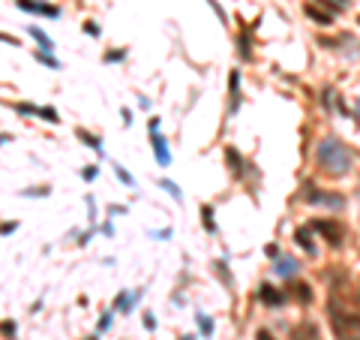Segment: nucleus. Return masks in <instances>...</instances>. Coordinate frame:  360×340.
Listing matches in <instances>:
<instances>
[{
  "instance_id": "obj_23",
  "label": "nucleus",
  "mask_w": 360,
  "mask_h": 340,
  "mask_svg": "<svg viewBox=\"0 0 360 340\" xmlns=\"http://www.w3.org/2000/svg\"><path fill=\"white\" fill-rule=\"evenodd\" d=\"M81 178H84V181H93V178H96V166H87V169L81 172Z\"/></svg>"
},
{
  "instance_id": "obj_20",
  "label": "nucleus",
  "mask_w": 360,
  "mask_h": 340,
  "mask_svg": "<svg viewBox=\"0 0 360 340\" xmlns=\"http://www.w3.org/2000/svg\"><path fill=\"white\" fill-rule=\"evenodd\" d=\"M36 58H39V61H42V64H45V67H60V64H57V61H54V58H51V54H45V51H39V54H36Z\"/></svg>"
},
{
  "instance_id": "obj_10",
  "label": "nucleus",
  "mask_w": 360,
  "mask_h": 340,
  "mask_svg": "<svg viewBox=\"0 0 360 340\" xmlns=\"http://www.w3.org/2000/svg\"><path fill=\"white\" fill-rule=\"evenodd\" d=\"M225 160H228L231 166H234V178H243V172H246V166H243V157L234 151V148H225Z\"/></svg>"
},
{
  "instance_id": "obj_15",
  "label": "nucleus",
  "mask_w": 360,
  "mask_h": 340,
  "mask_svg": "<svg viewBox=\"0 0 360 340\" xmlns=\"http://www.w3.org/2000/svg\"><path fill=\"white\" fill-rule=\"evenodd\" d=\"M294 292H297V298H300L303 304H309V301H312V289H309V283H297Z\"/></svg>"
},
{
  "instance_id": "obj_5",
  "label": "nucleus",
  "mask_w": 360,
  "mask_h": 340,
  "mask_svg": "<svg viewBox=\"0 0 360 340\" xmlns=\"http://www.w3.org/2000/svg\"><path fill=\"white\" fill-rule=\"evenodd\" d=\"M273 271H276V277H282V280H291V277L297 274V262L291 259V256H276Z\"/></svg>"
},
{
  "instance_id": "obj_3",
  "label": "nucleus",
  "mask_w": 360,
  "mask_h": 340,
  "mask_svg": "<svg viewBox=\"0 0 360 340\" xmlns=\"http://www.w3.org/2000/svg\"><path fill=\"white\" fill-rule=\"evenodd\" d=\"M312 229H315V232H321V235H324L333 247H342L345 232H342V226H339L336 220H312Z\"/></svg>"
},
{
  "instance_id": "obj_12",
  "label": "nucleus",
  "mask_w": 360,
  "mask_h": 340,
  "mask_svg": "<svg viewBox=\"0 0 360 340\" xmlns=\"http://www.w3.org/2000/svg\"><path fill=\"white\" fill-rule=\"evenodd\" d=\"M27 34H30L33 39H36V42H39V45H42V51H51V48H54V42H51V39H48V36L42 34V31H39V27H27Z\"/></svg>"
},
{
  "instance_id": "obj_24",
  "label": "nucleus",
  "mask_w": 360,
  "mask_h": 340,
  "mask_svg": "<svg viewBox=\"0 0 360 340\" xmlns=\"http://www.w3.org/2000/svg\"><path fill=\"white\" fill-rule=\"evenodd\" d=\"M84 31H87L90 36H99V24H96V21H87V24H84Z\"/></svg>"
},
{
  "instance_id": "obj_14",
  "label": "nucleus",
  "mask_w": 360,
  "mask_h": 340,
  "mask_svg": "<svg viewBox=\"0 0 360 340\" xmlns=\"http://www.w3.org/2000/svg\"><path fill=\"white\" fill-rule=\"evenodd\" d=\"M306 12H309L315 21H321V24H330V21H333V12H318V9H315V6H309V3H306Z\"/></svg>"
},
{
  "instance_id": "obj_9",
  "label": "nucleus",
  "mask_w": 360,
  "mask_h": 340,
  "mask_svg": "<svg viewBox=\"0 0 360 340\" xmlns=\"http://www.w3.org/2000/svg\"><path fill=\"white\" fill-rule=\"evenodd\" d=\"M291 340H318V328L312 322H300L291 331Z\"/></svg>"
},
{
  "instance_id": "obj_2",
  "label": "nucleus",
  "mask_w": 360,
  "mask_h": 340,
  "mask_svg": "<svg viewBox=\"0 0 360 340\" xmlns=\"http://www.w3.org/2000/svg\"><path fill=\"white\" fill-rule=\"evenodd\" d=\"M328 316H330V328H333L336 340H360V313L342 307L336 295H330L328 301Z\"/></svg>"
},
{
  "instance_id": "obj_29",
  "label": "nucleus",
  "mask_w": 360,
  "mask_h": 340,
  "mask_svg": "<svg viewBox=\"0 0 360 340\" xmlns=\"http://www.w3.org/2000/svg\"><path fill=\"white\" fill-rule=\"evenodd\" d=\"M357 105H360V100H357Z\"/></svg>"
},
{
  "instance_id": "obj_6",
  "label": "nucleus",
  "mask_w": 360,
  "mask_h": 340,
  "mask_svg": "<svg viewBox=\"0 0 360 340\" xmlns=\"http://www.w3.org/2000/svg\"><path fill=\"white\" fill-rule=\"evenodd\" d=\"M153 157H156V163L159 166H168L171 163V154H168V145H165V138H162V133H153Z\"/></svg>"
},
{
  "instance_id": "obj_27",
  "label": "nucleus",
  "mask_w": 360,
  "mask_h": 340,
  "mask_svg": "<svg viewBox=\"0 0 360 340\" xmlns=\"http://www.w3.org/2000/svg\"><path fill=\"white\" fill-rule=\"evenodd\" d=\"M108 325H111V313H105V316L99 319V328H108Z\"/></svg>"
},
{
  "instance_id": "obj_1",
  "label": "nucleus",
  "mask_w": 360,
  "mask_h": 340,
  "mask_svg": "<svg viewBox=\"0 0 360 340\" xmlns=\"http://www.w3.org/2000/svg\"><path fill=\"white\" fill-rule=\"evenodd\" d=\"M315 160H318L321 172H328L330 178H342L345 172L351 169V163H354L351 151L339 138H321L318 148H315Z\"/></svg>"
},
{
  "instance_id": "obj_13",
  "label": "nucleus",
  "mask_w": 360,
  "mask_h": 340,
  "mask_svg": "<svg viewBox=\"0 0 360 340\" xmlns=\"http://www.w3.org/2000/svg\"><path fill=\"white\" fill-rule=\"evenodd\" d=\"M201 223H204V229L207 232H213L216 226H213V208L210 205H201Z\"/></svg>"
},
{
  "instance_id": "obj_19",
  "label": "nucleus",
  "mask_w": 360,
  "mask_h": 340,
  "mask_svg": "<svg viewBox=\"0 0 360 340\" xmlns=\"http://www.w3.org/2000/svg\"><path fill=\"white\" fill-rule=\"evenodd\" d=\"M162 187L168 190V193H171V196H174V199H177V202L183 199V193H180V187H177V184H171V181H162Z\"/></svg>"
},
{
  "instance_id": "obj_7",
  "label": "nucleus",
  "mask_w": 360,
  "mask_h": 340,
  "mask_svg": "<svg viewBox=\"0 0 360 340\" xmlns=\"http://www.w3.org/2000/svg\"><path fill=\"white\" fill-rule=\"evenodd\" d=\"M306 202H312V205H333V208H339V205H342V199H339L336 193H318V190H312V187H309Z\"/></svg>"
},
{
  "instance_id": "obj_4",
  "label": "nucleus",
  "mask_w": 360,
  "mask_h": 340,
  "mask_svg": "<svg viewBox=\"0 0 360 340\" xmlns=\"http://www.w3.org/2000/svg\"><path fill=\"white\" fill-rule=\"evenodd\" d=\"M18 6H21L24 12H36V15H45V18H57V15H60L57 6H45V3H39V0H18Z\"/></svg>"
},
{
  "instance_id": "obj_25",
  "label": "nucleus",
  "mask_w": 360,
  "mask_h": 340,
  "mask_svg": "<svg viewBox=\"0 0 360 340\" xmlns=\"http://www.w3.org/2000/svg\"><path fill=\"white\" fill-rule=\"evenodd\" d=\"M114 172H117V178H120L123 184H132V178H129V175H126V172H123V169H120V166H117V169H114Z\"/></svg>"
},
{
  "instance_id": "obj_22",
  "label": "nucleus",
  "mask_w": 360,
  "mask_h": 340,
  "mask_svg": "<svg viewBox=\"0 0 360 340\" xmlns=\"http://www.w3.org/2000/svg\"><path fill=\"white\" fill-rule=\"evenodd\" d=\"M3 334H6V337H15V322L6 319V322H3Z\"/></svg>"
},
{
  "instance_id": "obj_16",
  "label": "nucleus",
  "mask_w": 360,
  "mask_h": 340,
  "mask_svg": "<svg viewBox=\"0 0 360 340\" xmlns=\"http://www.w3.org/2000/svg\"><path fill=\"white\" fill-rule=\"evenodd\" d=\"M78 138H84V141H87V145H90L93 151H99V154H102V141H99L96 136H90V133H84V130H78Z\"/></svg>"
},
{
  "instance_id": "obj_11",
  "label": "nucleus",
  "mask_w": 360,
  "mask_h": 340,
  "mask_svg": "<svg viewBox=\"0 0 360 340\" xmlns=\"http://www.w3.org/2000/svg\"><path fill=\"white\" fill-rule=\"evenodd\" d=\"M309 232H312V226H306V229H297V244H300V247H303L309 256H315V244H312V235H309Z\"/></svg>"
},
{
  "instance_id": "obj_8",
  "label": "nucleus",
  "mask_w": 360,
  "mask_h": 340,
  "mask_svg": "<svg viewBox=\"0 0 360 340\" xmlns=\"http://www.w3.org/2000/svg\"><path fill=\"white\" fill-rule=\"evenodd\" d=\"M258 298H261L264 304H282V301H285V295H282V292H279V289H273V286H270V283H264L261 289H258Z\"/></svg>"
},
{
  "instance_id": "obj_26",
  "label": "nucleus",
  "mask_w": 360,
  "mask_h": 340,
  "mask_svg": "<svg viewBox=\"0 0 360 340\" xmlns=\"http://www.w3.org/2000/svg\"><path fill=\"white\" fill-rule=\"evenodd\" d=\"M255 337H258V340H273V334H270L267 328H258V334H255Z\"/></svg>"
},
{
  "instance_id": "obj_21",
  "label": "nucleus",
  "mask_w": 360,
  "mask_h": 340,
  "mask_svg": "<svg viewBox=\"0 0 360 340\" xmlns=\"http://www.w3.org/2000/svg\"><path fill=\"white\" fill-rule=\"evenodd\" d=\"M123 58H126V51H123V48H114L111 54H105V64H108V61H123Z\"/></svg>"
},
{
  "instance_id": "obj_17",
  "label": "nucleus",
  "mask_w": 360,
  "mask_h": 340,
  "mask_svg": "<svg viewBox=\"0 0 360 340\" xmlns=\"http://www.w3.org/2000/svg\"><path fill=\"white\" fill-rule=\"evenodd\" d=\"M198 328H201L204 334H213V322H210V316H204V313H198Z\"/></svg>"
},
{
  "instance_id": "obj_18",
  "label": "nucleus",
  "mask_w": 360,
  "mask_h": 340,
  "mask_svg": "<svg viewBox=\"0 0 360 340\" xmlns=\"http://www.w3.org/2000/svg\"><path fill=\"white\" fill-rule=\"evenodd\" d=\"M240 58L249 61V31H243V36H240Z\"/></svg>"
},
{
  "instance_id": "obj_28",
  "label": "nucleus",
  "mask_w": 360,
  "mask_h": 340,
  "mask_svg": "<svg viewBox=\"0 0 360 340\" xmlns=\"http://www.w3.org/2000/svg\"><path fill=\"white\" fill-rule=\"evenodd\" d=\"M354 301H357V307H360V292H354Z\"/></svg>"
}]
</instances>
